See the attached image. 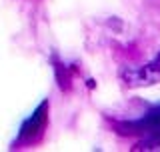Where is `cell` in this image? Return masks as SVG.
Listing matches in <instances>:
<instances>
[{
	"label": "cell",
	"mask_w": 160,
	"mask_h": 152,
	"mask_svg": "<svg viewBox=\"0 0 160 152\" xmlns=\"http://www.w3.org/2000/svg\"><path fill=\"white\" fill-rule=\"evenodd\" d=\"M120 128L124 134L140 136L138 148H160V104L150 106L138 120L124 122Z\"/></svg>",
	"instance_id": "obj_1"
},
{
	"label": "cell",
	"mask_w": 160,
	"mask_h": 152,
	"mask_svg": "<svg viewBox=\"0 0 160 152\" xmlns=\"http://www.w3.org/2000/svg\"><path fill=\"white\" fill-rule=\"evenodd\" d=\"M128 84L132 86H144V84H154L160 80V54L152 62L140 66L138 70H132V72L126 74Z\"/></svg>",
	"instance_id": "obj_2"
},
{
	"label": "cell",
	"mask_w": 160,
	"mask_h": 152,
	"mask_svg": "<svg viewBox=\"0 0 160 152\" xmlns=\"http://www.w3.org/2000/svg\"><path fill=\"white\" fill-rule=\"evenodd\" d=\"M44 122H46V102H42V106L32 114V118L22 128V140L24 142H30V140L36 138V132L44 126Z\"/></svg>",
	"instance_id": "obj_3"
}]
</instances>
